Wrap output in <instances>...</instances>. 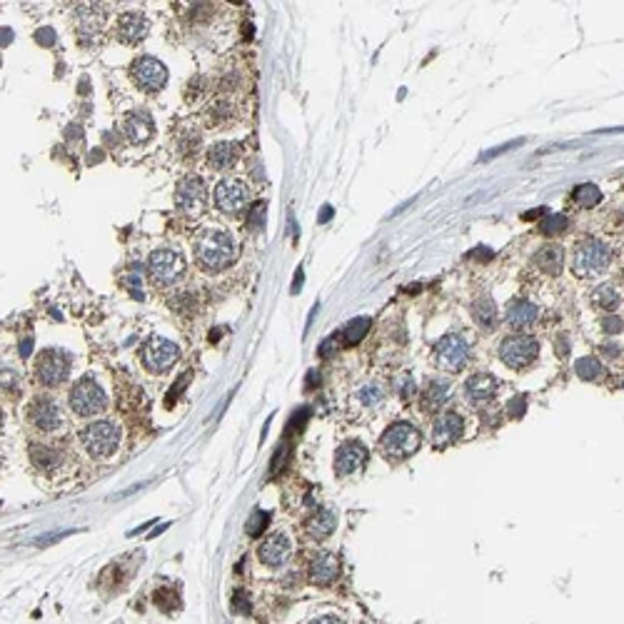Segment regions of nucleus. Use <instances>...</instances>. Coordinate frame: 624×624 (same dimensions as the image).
Masks as SVG:
<instances>
[{
	"label": "nucleus",
	"mask_w": 624,
	"mask_h": 624,
	"mask_svg": "<svg viewBox=\"0 0 624 624\" xmlns=\"http://www.w3.org/2000/svg\"><path fill=\"white\" fill-rule=\"evenodd\" d=\"M522 143H525V140H512V143H505V145H500V148H495V150H487V153H482V158H480V160H492V158H497V155L507 153V150L517 148V145H522Z\"/></svg>",
	"instance_id": "nucleus-39"
},
{
	"label": "nucleus",
	"mask_w": 624,
	"mask_h": 624,
	"mask_svg": "<svg viewBox=\"0 0 624 624\" xmlns=\"http://www.w3.org/2000/svg\"><path fill=\"white\" fill-rule=\"evenodd\" d=\"M80 442L92 457H110L120 445V427L113 420H95L80 432Z\"/></svg>",
	"instance_id": "nucleus-4"
},
{
	"label": "nucleus",
	"mask_w": 624,
	"mask_h": 624,
	"mask_svg": "<svg viewBox=\"0 0 624 624\" xmlns=\"http://www.w3.org/2000/svg\"><path fill=\"white\" fill-rule=\"evenodd\" d=\"M534 265L547 272V275H557L564 265V250L559 245H544L542 250L534 255Z\"/></svg>",
	"instance_id": "nucleus-27"
},
{
	"label": "nucleus",
	"mask_w": 624,
	"mask_h": 624,
	"mask_svg": "<svg viewBox=\"0 0 624 624\" xmlns=\"http://www.w3.org/2000/svg\"><path fill=\"white\" fill-rule=\"evenodd\" d=\"M300 287H302V267H297V272H295V285H292V292H300Z\"/></svg>",
	"instance_id": "nucleus-47"
},
{
	"label": "nucleus",
	"mask_w": 624,
	"mask_h": 624,
	"mask_svg": "<svg viewBox=\"0 0 624 624\" xmlns=\"http://www.w3.org/2000/svg\"><path fill=\"white\" fill-rule=\"evenodd\" d=\"M290 552H292V544L290 539H287V534L275 532L267 539H262L260 549H257V557H260V562L267 564V567H282V564L290 559Z\"/></svg>",
	"instance_id": "nucleus-14"
},
{
	"label": "nucleus",
	"mask_w": 624,
	"mask_h": 624,
	"mask_svg": "<svg viewBox=\"0 0 624 624\" xmlns=\"http://www.w3.org/2000/svg\"><path fill=\"white\" fill-rule=\"evenodd\" d=\"M185 272V257L180 255L178 250H170V247H163V250H155L153 255L148 257V275L155 285L165 287L173 285L183 277Z\"/></svg>",
	"instance_id": "nucleus-5"
},
{
	"label": "nucleus",
	"mask_w": 624,
	"mask_h": 624,
	"mask_svg": "<svg viewBox=\"0 0 624 624\" xmlns=\"http://www.w3.org/2000/svg\"><path fill=\"white\" fill-rule=\"evenodd\" d=\"M307 382H310V387H318V375L310 372V375H307Z\"/></svg>",
	"instance_id": "nucleus-52"
},
{
	"label": "nucleus",
	"mask_w": 624,
	"mask_h": 624,
	"mask_svg": "<svg viewBox=\"0 0 624 624\" xmlns=\"http://www.w3.org/2000/svg\"><path fill=\"white\" fill-rule=\"evenodd\" d=\"M624 133V125L622 128H602V130H594V135H619Z\"/></svg>",
	"instance_id": "nucleus-45"
},
{
	"label": "nucleus",
	"mask_w": 624,
	"mask_h": 624,
	"mask_svg": "<svg viewBox=\"0 0 624 624\" xmlns=\"http://www.w3.org/2000/svg\"><path fill=\"white\" fill-rule=\"evenodd\" d=\"M175 205L178 210L185 213L188 217H198L200 213L205 210L208 205V190H205V183L200 178H185L183 183L178 185V193H175Z\"/></svg>",
	"instance_id": "nucleus-12"
},
{
	"label": "nucleus",
	"mask_w": 624,
	"mask_h": 624,
	"mask_svg": "<svg viewBox=\"0 0 624 624\" xmlns=\"http://www.w3.org/2000/svg\"><path fill=\"white\" fill-rule=\"evenodd\" d=\"M247 203V188L237 180H222L215 188V205L222 213H237Z\"/></svg>",
	"instance_id": "nucleus-17"
},
{
	"label": "nucleus",
	"mask_w": 624,
	"mask_h": 624,
	"mask_svg": "<svg viewBox=\"0 0 624 624\" xmlns=\"http://www.w3.org/2000/svg\"><path fill=\"white\" fill-rule=\"evenodd\" d=\"M367 462V450L360 442H348L335 452V472L338 477H350Z\"/></svg>",
	"instance_id": "nucleus-18"
},
{
	"label": "nucleus",
	"mask_w": 624,
	"mask_h": 624,
	"mask_svg": "<svg viewBox=\"0 0 624 624\" xmlns=\"http://www.w3.org/2000/svg\"><path fill=\"white\" fill-rule=\"evenodd\" d=\"M537 318H539L537 305H532V302H525V300L512 302V305L507 307V312H505V323H507V328H510V330L532 328V325L537 323Z\"/></svg>",
	"instance_id": "nucleus-20"
},
{
	"label": "nucleus",
	"mask_w": 624,
	"mask_h": 624,
	"mask_svg": "<svg viewBox=\"0 0 624 624\" xmlns=\"http://www.w3.org/2000/svg\"><path fill=\"white\" fill-rule=\"evenodd\" d=\"M70 375V357L63 350H43L36 360V377L45 387H58Z\"/></svg>",
	"instance_id": "nucleus-7"
},
{
	"label": "nucleus",
	"mask_w": 624,
	"mask_h": 624,
	"mask_svg": "<svg viewBox=\"0 0 624 624\" xmlns=\"http://www.w3.org/2000/svg\"><path fill=\"white\" fill-rule=\"evenodd\" d=\"M602 328H604V333L617 335V333H622V330H624V320H619V318H604Z\"/></svg>",
	"instance_id": "nucleus-40"
},
{
	"label": "nucleus",
	"mask_w": 624,
	"mask_h": 624,
	"mask_svg": "<svg viewBox=\"0 0 624 624\" xmlns=\"http://www.w3.org/2000/svg\"><path fill=\"white\" fill-rule=\"evenodd\" d=\"M310 624H343L338 617H318V619H312Z\"/></svg>",
	"instance_id": "nucleus-46"
},
{
	"label": "nucleus",
	"mask_w": 624,
	"mask_h": 624,
	"mask_svg": "<svg viewBox=\"0 0 624 624\" xmlns=\"http://www.w3.org/2000/svg\"><path fill=\"white\" fill-rule=\"evenodd\" d=\"M335 343H338V335H333V338H328V340H325V343H323V348H320V355H323V357H328V355H333V353H335V348H338V345H335Z\"/></svg>",
	"instance_id": "nucleus-44"
},
{
	"label": "nucleus",
	"mask_w": 624,
	"mask_h": 624,
	"mask_svg": "<svg viewBox=\"0 0 624 624\" xmlns=\"http://www.w3.org/2000/svg\"><path fill=\"white\" fill-rule=\"evenodd\" d=\"M574 370H577V377L579 380H587V382H592V380H597L599 375H602V365H599L597 357H582V360H577Z\"/></svg>",
	"instance_id": "nucleus-32"
},
{
	"label": "nucleus",
	"mask_w": 624,
	"mask_h": 624,
	"mask_svg": "<svg viewBox=\"0 0 624 624\" xmlns=\"http://www.w3.org/2000/svg\"><path fill=\"white\" fill-rule=\"evenodd\" d=\"M612 265V247L599 240H582L574 250L572 270L582 280H592L609 270Z\"/></svg>",
	"instance_id": "nucleus-2"
},
{
	"label": "nucleus",
	"mask_w": 624,
	"mask_h": 624,
	"mask_svg": "<svg viewBox=\"0 0 624 624\" xmlns=\"http://www.w3.org/2000/svg\"><path fill=\"white\" fill-rule=\"evenodd\" d=\"M357 397H360V402H362L365 407H375L377 402H382L384 387H382V384H377V382H370V384H365V387L360 389Z\"/></svg>",
	"instance_id": "nucleus-33"
},
{
	"label": "nucleus",
	"mask_w": 624,
	"mask_h": 624,
	"mask_svg": "<svg viewBox=\"0 0 624 624\" xmlns=\"http://www.w3.org/2000/svg\"><path fill=\"white\" fill-rule=\"evenodd\" d=\"M589 300H592L594 307H599V310L604 312H617L619 307H622V290H619L617 285H597L592 290V295H589Z\"/></svg>",
	"instance_id": "nucleus-25"
},
{
	"label": "nucleus",
	"mask_w": 624,
	"mask_h": 624,
	"mask_svg": "<svg viewBox=\"0 0 624 624\" xmlns=\"http://www.w3.org/2000/svg\"><path fill=\"white\" fill-rule=\"evenodd\" d=\"M178 355L180 350L175 343H170L165 338H150L143 350V362L153 375H165L175 365Z\"/></svg>",
	"instance_id": "nucleus-10"
},
{
	"label": "nucleus",
	"mask_w": 624,
	"mask_h": 624,
	"mask_svg": "<svg viewBox=\"0 0 624 624\" xmlns=\"http://www.w3.org/2000/svg\"><path fill=\"white\" fill-rule=\"evenodd\" d=\"M333 529H335V515L330 510H318L305 522V532L310 534L312 539L330 537V534H333Z\"/></svg>",
	"instance_id": "nucleus-26"
},
{
	"label": "nucleus",
	"mask_w": 624,
	"mask_h": 624,
	"mask_svg": "<svg viewBox=\"0 0 624 624\" xmlns=\"http://www.w3.org/2000/svg\"><path fill=\"white\" fill-rule=\"evenodd\" d=\"M31 457H33V462H36L38 467H53V465H58V462H60V455H58L55 450H50V447H41V445L33 447Z\"/></svg>",
	"instance_id": "nucleus-34"
},
{
	"label": "nucleus",
	"mask_w": 624,
	"mask_h": 624,
	"mask_svg": "<svg viewBox=\"0 0 624 624\" xmlns=\"http://www.w3.org/2000/svg\"><path fill=\"white\" fill-rule=\"evenodd\" d=\"M525 407H527V399H525V397H515L510 402V414H512V417H520V414L525 412Z\"/></svg>",
	"instance_id": "nucleus-42"
},
{
	"label": "nucleus",
	"mask_w": 624,
	"mask_h": 624,
	"mask_svg": "<svg viewBox=\"0 0 624 624\" xmlns=\"http://www.w3.org/2000/svg\"><path fill=\"white\" fill-rule=\"evenodd\" d=\"M125 285H128V290L133 292L135 297H143V292H140V277H135V275H130V277H125Z\"/></svg>",
	"instance_id": "nucleus-43"
},
{
	"label": "nucleus",
	"mask_w": 624,
	"mask_h": 624,
	"mask_svg": "<svg viewBox=\"0 0 624 624\" xmlns=\"http://www.w3.org/2000/svg\"><path fill=\"white\" fill-rule=\"evenodd\" d=\"M265 213H267V205L262 203H255V205H250V210H247V227H250L252 232H257V230H262V225H265Z\"/></svg>",
	"instance_id": "nucleus-36"
},
{
	"label": "nucleus",
	"mask_w": 624,
	"mask_h": 624,
	"mask_svg": "<svg viewBox=\"0 0 624 624\" xmlns=\"http://www.w3.org/2000/svg\"><path fill=\"white\" fill-rule=\"evenodd\" d=\"M102 23H105V11L100 3H85L77 8V31L85 43H95L100 38Z\"/></svg>",
	"instance_id": "nucleus-16"
},
{
	"label": "nucleus",
	"mask_w": 624,
	"mask_h": 624,
	"mask_svg": "<svg viewBox=\"0 0 624 624\" xmlns=\"http://www.w3.org/2000/svg\"><path fill=\"white\" fill-rule=\"evenodd\" d=\"M123 133L133 145L148 143L155 133V125H153L150 113H145V110H133V113H128L123 120Z\"/></svg>",
	"instance_id": "nucleus-19"
},
{
	"label": "nucleus",
	"mask_w": 624,
	"mask_h": 624,
	"mask_svg": "<svg viewBox=\"0 0 624 624\" xmlns=\"http://www.w3.org/2000/svg\"><path fill=\"white\" fill-rule=\"evenodd\" d=\"M330 217H333V208H323V213H320V222L325 225V222H328Z\"/></svg>",
	"instance_id": "nucleus-48"
},
{
	"label": "nucleus",
	"mask_w": 624,
	"mask_h": 624,
	"mask_svg": "<svg viewBox=\"0 0 624 624\" xmlns=\"http://www.w3.org/2000/svg\"><path fill=\"white\" fill-rule=\"evenodd\" d=\"M557 350H559V355H567V353H569V348H567V340H564V338H559V348H557Z\"/></svg>",
	"instance_id": "nucleus-50"
},
{
	"label": "nucleus",
	"mask_w": 624,
	"mask_h": 624,
	"mask_svg": "<svg viewBox=\"0 0 624 624\" xmlns=\"http://www.w3.org/2000/svg\"><path fill=\"white\" fill-rule=\"evenodd\" d=\"M108 404V394L102 392V387L90 377H82L80 382L72 387L70 392V407L80 417H92V414L102 412Z\"/></svg>",
	"instance_id": "nucleus-6"
},
{
	"label": "nucleus",
	"mask_w": 624,
	"mask_h": 624,
	"mask_svg": "<svg viewBox=\"0 0 624 624\" xmlns=\"http://www.w3.org/2000/svg\"><path fill=\"white\" fill-rule=\"evenodd\" d=\"M470 360V343L460 333H450L437 343V362L447 372H460Z\"/></svg>",
	"instance_id": "nucleus-9"
},
{
	"label": "nucleus",
	"mask_w": 624,
	"mask_h": 624,
	"mask_svg": "<svg viewBox=\"0 0 624 624\" xmlns=\"http://www.w3.org/2000/svg\"><path fill=\"white\" fill-rule=\"evenodd\" d=\"M422 435L417 427H412L409 422H394L384 430V435L380 437V452L387 460H404L412 457L414 452L420 450Z\"/></svg>",
	"instance_id": "nucleus-3"
},
{
	"label": "nucleus",
	"mask_w": 624,
	"mask_h": 624,
	"mask_svg": "<svg viewBox=\"0 0 624 624\" xmlns=\"http://www.w3.org/2000/svg\"><path fill=\"white\" fill-rule=\"evenodd\" d=\"M11 38H13L11 31H3V43H11Z\"/></svg>",
	"instance_id": "nucleus-53"
},
{
	"label": "nucleus",
	"mask_w": 624,
	"mask_h": 624,
	"mask_svg": "<svg viewBox=\"0 0 624 624\" xmlns=\"http://www.w3.org/2000/svg\"><path fill=\"white\" fill-rule=\"evenodd\" d=\"M539 353V345L534 338H529V335H510V338H505L500 343V360L505 365H510L512 370H520L525 367V365L534 362V357H537Z\"/></svg>",
	"instance_id": "nucleus-8"
},
{
	"label": "nucleus",
	"mask_w": 624,
	"mask_h": 624,
	"mask_svg": "<svg viewBox=\"0 0 624 624\" xmlns=\"http://www.w3.org/2000/svg\"><path fill=\"white\" fill-rule=\"evenodd\" d=\"M232 612H237V614H250V599H247V594H242L240 589H237V592L232 594Z\"/></svg>",
	"instance_id": "nucleus-38"
},
{
	"label": "nucleus",
	"mask_w": 624,
	"mask_h": 624,
	"mask_svg": "<svg viewBox=\"0 0 624 624\" xmlns=\"http://www.w3.org/2000/svg\"><path fill=\"white\" fill-rule=\"evenodd\" d=\"M21 355H23V357H28V355H31V340H26V343L21 345Z\"/></svg>",
	"instance_id": "nucleus-49"
},
{
	"label": "nucleus",
	"mask_w": 624,
	"mask_h": 624,
	"mask_svg": "<svg viewBox=\"0 0 624 624\" xmlns=\"http://www.w3.org/2000/svg\"><path fill=\"white\" fill-rule=\"evenodd\" d=\"M31 422L43 432H55L58 427L63 425V412L55 399L38 397L36 402L31 404Z\"/></svg>",
	"instance_id": "nucleus-15"
},
{
	"label": "nucleus",
	"mask_w": 624,
	"mask_h": 624,
	"mask_svg": "<svg viewBox=\"0 0 624 624\" xmlns=\"http://www.w3.org/2000/svg\"><path fill=\"white\" fill-rule=\"evenodd\" d=\"M472 318L480 325L482 330H492L497 325V307L490 297H480V300L472 305Z\"/></svg>",
	"instance_id": "nucleus-29"
},
{
	"label": "nucleus",
	"mask_w": 624,
	"mask_h": 624,
	"mask_svg": "<svg viewBox=\"0 0 624 624\" xmlns=\"http://www.w3.org/2000/svg\"><path fill=\"white\" fill-rule=\"evenodd\" d=\"M130 75H133V80L138 87H143V90H148V92H158L160 87L168 82V68H165L158 58L143 55L133 63Z\"/></svg>",
	"instance_id": "nucleus-11"
},
{
	"label": "nucleus",
	"mask_w": 624,
	"mask_h": 624,
	"mask_svg": "<svg viewBox=\"0 0 624 624\" xmlns=\"http://www.w3.org/2000/svg\"><path fill=\"white\" fill-rule=\"evenodd\" d=\"M370 330V318H355L350 325H345L343 343L345 345H357L365 338V333Z\"/></svg>",
	"instance_id": "nucleus-31"
},
{
	"label": "nucleus",
	"mask_w": 624,
	"mask_h": 624,
	"mask_svg": "<svg viewBox=\"0 0 624 624\" xmlns=\"http://www.w3.org/2000/svg\"><path fill=\"white\" fill-rule=\"evenodd\" d=\"M602 348H604V345H602ZM604 350H607V355H609V357H614V355H619V350L614 348V343H609V345H607V348H604Z\"/></svg>",
	"instance_id": "nucleus-51"
},
{
	"label": "nucleus",
	"mask_w": 624,
	"mask_h": 624,
	"mask_svg": "<svg viewBox=\"0 0 624 624\" xmlns=\"http://www.w3.org/2000/svg\"><path fill=\"white\" fill-rule=\"evenodd\" d=\"M572 203L579 205V208H597L602 203V190L597 188L594 183H582L572 190Z\"/></svg>",
	"instance_id": "nucleus-30"
},
{
	"label": "nucleus",
	"mask_w": 624,
	"mask_h": 624,
	"mask_svg": "<svg viewBox=\"0 0 624 624\" xmlns=\"http://www.w3.org/2000/svg\"><path fill=\"white\" fill-rule=\"evenodd\" d=\"M495 392H497V380L492 377V375H485V372L472 375V377L465 382L467 399L475 404H482V402H487V399H492L495 397Z\"/></svg>",
	"instance_id": "nucleus-23"
},
{
	"label": "nucleus",
	"mask_w": 624,
	"mask_h": 624,
	"mask_svg": "<svg viewBox=\"0 0 624 624\" xmlns=\"http://www.w3.org/2000/svg\"><path fill=\"white\" fill-rule=\"evenodd\" d=\"M150 31V23L145 16L140 13H125L123 18L118 21V38L128 45H138Z\"/></svg>",
	"instance_id": "nucleus-21"
},
{
	"label": "nucleus",
	"mask_w": 624,
	"mask_h": 624,
	"mask_svg": "<svg viewBox=\"0 0 624 624\" xmlns=\"http://www.w3.org/2000/svg\"><path fill=\"white\" fill-rule=\"evenodd\" d=\"M307 577H310L312 584H320V587L335 582V579L340 577L338 557H335V554H328V552L318 554V557L310 562V574H307Z\"/></svg>",
	"instance_id": "nucleus-22"
},
{
	"label": "nucleus",
	"mask_w": 624,
	"mask_h": 624,
	"mask_svg": "<svg viewBox=\"0 0 624 624\" xmlns=\"http://www.w3.org/2000/svg\"><path fill=\"white\" fill-rule=\"evenodd\" d=\"M447 392H450V382L447 380H435L432 384L425 387V394H422V412H437L445 402Z\"/></svg>",
	"instance_id": "nucleus-28"
},
{
	"label": "nucleus",
	"mask_w": 624,
	"mask_h": 624,
	"mask_svg": "<svg viewBox=\"0 0 624 624\" xmlns=\"http://www.w3.org/2000/svg\"><path fill=\"white\" fill-rule=\"evenodd\" d=\"M462 432H465V420L457 412H445L442 417H437L435 427H432V445L437 450H445L460 440Z\"/></svg>",
	"instance_id": "nucleus-13"
},
{
	"label": "nucleus",
	"mask_w": 624,
	"mask_h": 624,
	"mask_svg": "<svg viewBox=\"0 0 624 624\" xmlns=\"http://www.w3.org/2000/svg\"><path fill=\"white\" fill-rule=\"evenodd\" d=\"M240 158V150H237L235 143H215L210 150H208V163H210L213 170H227L237 163Z\"/></svg>",
	"instance_id": "nucleus-24"
},
{
	"label": "nucleus",
	"mask_w": 624,
	"mask_h": 624,
	"mask_svg": "<svg viewBox=\"0 0 624 624\" xmlns=\"http://www.w3.org/2000/svg\"><path fill=\"white\" fill-rule=\"evenodd\" d=\"M267 522H270V515H267V512L262 510L252 512V517L247 520V534H250V537H260L262 529L267 527Z\"/></svg>",
	"instance_id": "nucleus-37"
},
{
	"label": "nucleus",
	"mask_w": 624,
	"mask_h": 624,
	"mask_svg": "<svg viewBox=\"0 0 624 624\" xmlns=\"http://www.w3.org/2000/svg\"><path fill=\"white\" fill-rule=\"evenodd\" d=\"M36 41L41 43V45H53V43H55V33H53L50 28H41V31L36 33Z\"/></svg>",
	"instance_id": "nucleus-41"
},
{
	"label": "nucleus",
	"mask_w": 624,
	"mask_h": 624,
	"mask_svg": "<svg viewBox=\"0 0 624 624\" xmlns=\"http://www.w3.org/2000/svg\"><path fill=\"white\" fill-rule=\"evenodd\" d=\"M539 225H542L544 235H559V232L567 230V217L559 215V213H547V215H544V220L539 222Z\"/></svg>",
	"instance_id": "nucleus-35"
},
{
	"label": "nucleus",
	"mask_w": 624,
	"mask_h": 624,
	"mask_svg": "<svg viewBox=\"0 0 624 624\" xmlns=\"http://www.w3.org/2000/svg\"><path fill=\"white\" fill-rule=\"evenodd\" d=\"M237 255L235 240H232L230 232L225 230H215V227H208L198 235L195 240V257H198V265L208 272H220L225 267L232 265Z\"/></svg>",
	"instance_id": "nucleus-1"
}]
</instances>
